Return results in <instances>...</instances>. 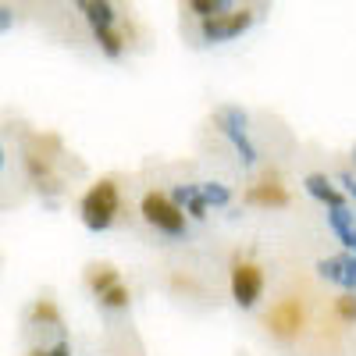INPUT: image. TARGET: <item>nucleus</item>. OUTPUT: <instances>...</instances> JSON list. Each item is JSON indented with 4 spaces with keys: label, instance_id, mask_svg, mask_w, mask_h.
Masks as SVG:
<instances>
[{
    "label": "nucleus",
    "instance_id": "nucleus-1",
    "mask_svg": "<svg viewBox=\"0 0 356 356\" xmlns=\"http://www.w3.org/2000/svg\"><path fill=\"white\" fill-rule=\"evenodd\" d=\"M118 207H122V200H118V186L114 178H100L97 186H89L79 211H82V225L89 232H107L118 218Z\"/></svg>",
    "mask_w": 356,
    "mask_h": 356
},
{
    "label": "nucleus",
    "instance_id": "nucleus-2",
    "mask_svg": "<svg viewBox=\"0 0 356 356\" xmlns=\"http://www.w3.org/2000/svg\"><path fill=\"white\" fill-rule=\"evenodd\" d=\"M139 214H143L146 225H154L164 235H175V239L186 235V211L164 193H146L143 203H139Z\"/></svg>",
    "mask_w": 356,
    "mask_h": 356
},
{
    "label": "nucleus",
    "instance_id": "nucleus-3",
    "mask_svg": "<svg viewBox=\"0 0 356 356\" xmlns=\"http://www.w3.org/2000/svg\"><path fill=\"white\" fill-rule=\"evenodd\" d=\"M214 122H218L221 136L235 146V154H239L243 168H253V164H257V146H253V139H250V118H246V111L228 104V107H221V111L214 114Z\"/></svg>",
    "mask_w": 356,
    "mask_h": 356
},
{
    "label": "nucleus",
    "instance_id": "nucleus-4",
    "mask_svg": "<svg viewBox=\"0 0 356 356\" xmlns=\"http://www.w3.org/2000/svg\"><path fill=\"white\" fill-rule=\"evenodd\" d=\"M253 29V11H221L211 18H200V40L203 43H228Z\"/></svg>",
    "mask_w": 356,
    "mask_h": 356
},
{
    "label": "nucleus",
    "instance_id": "nucleus-5",
    "mask_svg": "<svg viewBox=\"0 0 356 356\" xmlns=\"http://www.w3.org/2000/svg\"><path fill=\"white\" fill-rule=\"evenodd\" d=\"M264 296V271L253 264V260H239L232 267V300L235 307L243 310H253Z\"/></svg>",
    "mask_w": 356,
    "mask_h": 356
},
{
    "label": "nucleus",
    "instance_id": "nucleus-6",
    "mask_svg": "<svg viewBox=\"0 0 356 356\" xmlns=\"http://www.w3.org/2000/svg\"><path fill=\"white\" fill-rule=\"evenodd\" d=\"M300 328H303V307L296 300H282L267 310V332L271 335L292 339V335H300Z\"/></svg>",
    "mask_w": 356,
    "mask_h": 356
},
{
    "label": "nucleus",
    "instance_id": "nucleus-7",
    "mask_svg": "<svg viewBox=\"0 0 356 356\" xmlns=\"http://www.w3.org/2000/svg\"><path fill=\"white\" fill-rule=\"evenodd\" d=\"M317 271L324 282H332L346 292H356V257L353 253H342V257H328L317 264Z\"/></svg>",
    "mask_w": 356,
    "mask_h": 356
},
{
    "label": "nucleus",
    "instance_id": "nucleus-8",
    "mask_svg": "<svg viewBox=\"0 0 356 356\" xmlns=\"http://www.w3.org/2000/svg\"><path fill=\"white\" fill-rule=\"evenodd\" d=\"M171 200L182 207L189 218H196V221H203L207 211H211V203L203 200V189H200V186H175V189H171Z\"/></svg>",
    "mask_w": 356,
    "mask_h": 356
},
{
    "label": "nucleus",
    "instance_id": "nucleus-9",
    "mask_svg": "<svg viewBox=\"0 0 356 356\" xmlns=\"http://www.w3.org/2000/svg\"><path fill=\"white\" fill-rule=\"evenodd\" d=\"M303 186H307V193H310L317 203H324V207H346V196L335 189V182H332L328 175H307Z\"/></svg>",
    "mask_w": 356,
    "mask_h": 356
},
{
    "label": "nucleus",
    "instance_id": "nucleus-10",
    "mask_svg": "<svg viewBox=\"0 0 356 356\" xmlns=\"http://www.w3.org/2000/svg\"><path fill=\"white\" fill-rule=\"evenodd\" d=\"M246 200L257 203V207H289V193L278 186V182H260V186H250L246 189Z\"/></svg>",
    "mask_w": 356,
    "mask_h": 356
},
{
    "label": "nucleus",
    "instance_id": "nucleus-11",
    "mask_svg": "<svg viewBox=\"0 0 356 356\" xmlns=\"http://www.w3.org/2000/svg\"><path fill=\"white\" fill-rule=\"evenodd\" d=\"M328 228L339 235V243H342L346 250H353L356 228H353V214H349V207H328Z\"/></svg>",
    "mask_w": 356,
    "mask_h": 356
},
{
    "label": "nucleus",
    "instance_id": "nucleus-12",
    "mask_svg": "<svg viewBox=\"0 0 356 356\" xmlns=\"http://www.w3.org/2000/svg\"><path fill=\"white\" fill-rule=\"evenodd\" d=\"M82 15H86L89 29H107V25H114V18H118L111 0H86V4H82Z\"/></svg>",
    "mask_w": 356,
    "mask_h": 356
},
{
    "label": "nucleus",
    "instance_id": "nucleus-13",
    "mask_svg": "<svg viewBox=\"0 0 356 356\" xmlns=\"http://www.w3.org/2000/svg\"><path fill=\"white\" fill-rule=\"evenodd\" d=\"M93 40H97L100 54L111 57V61H118V57L125 54V40H122V33H118L114 25H107V29H93Z\"/></svg>",
    "mask_w": 356,
    "mask_h": 356
},
{
    "label": "nucleus",
    "instance_id": "nucleus-14",
    "mask_svg": "<svg viewBox=\"0 0 356 356\" xmlns=\"http://www.w3.org/2000/svg\"><path fill=\"white\" fill-rule=\"evenodd\" d=\"M97 300H100V307H104V310H125L132 296H129V289H125V285H111L107 292H100V296H97Z\"/></svg>",
    "mask_w": 356,
    "mask_h": 356
},
{
    "label": "nucleus",
    "instance_id": "nucleus-15",
    "mask_svg": "<svg viewBox=\"0 0 356 356\" xmlns=\"http://www.w3.org/2000/svg\"><path fill=\"white\" fill-rule=\"evenodd\" d=\"M200 189H203V200L211 207H228L232 203V189L221 186V182H200Z\"/></svg>",
    "mask_w": 356,
    "mask_h": 356
},
{
    "label": "nucleus",
    "instance_id": "nucleus-16",
    "mask_svg": "<svg viewBox=\"0 0 356 356\" xmlns=\"http://www.w3.org/2000/svg\"><path fill=\"white\" fill-rule=\"evenodd\" d=\"M89 285H93V292L100 296V292H107L111 285H118V271H114V267H104V271L93 275V282H89Z\"/></svg>",
    "mask_w": 356,
    "mask_h": 356
},
{
    "label": "nucleus",
    "instance_id": "nucleus-17",
    "mask_svg": "<svg viewBox=\"0 0 356 356\" xmlns=\"http://www.w3.org/2000/svg\"><path fill=\"white\" fill-rule=\"evenodd\" d=\"M335 310H339L342 321H356V296H353V292L339 296V300H335Z\"/></svg>",
    "mask_w": 356,
    "mask_h": 356
},
{
    "label": "nucleus",
    "instance_id": "nucleus-18",
    "mask_svg": "<svg viewBox=\"0 0 356 356\" xmlns=\"http://www.w3.org/2000/svg\"><path fill=\"white\" fill-rule=\"evenodd\" d=\"M189 8H193V15H200V18L221 15V4H218V0H189Z\"/></svg>",
    "mask_w": 356,
    "mask_h": 356
},
{
    "label": "nucleus",
    "instance_id": "nucleus-19",
    "mask_svg": "<svg viewBox=\"0 0 356 356\" xmlns=\"http://www.w3.org/2000/svg\"><path fill=\"white\" fill-rule=\"evenodd\" d=\"M11 25H15V11L4 4L0 8V33H11Z\"/></svg>",
    "mask_w": 356,
    "mask_h": 356
},
{
    "label": "nucleus",
    "instance_id": "nucleus-20",
    "mask_svg": "<svg viewBox=\"0 0 356 356\" xmlns=\"http://www.w3.org/2000/svg\"><path fill=\"white\" fill-rule=\"evenodd\" d=\"M36 321H50V324H57V310H54L50 303H40V307H36Z\"/></svg>",
    "mask_w": 356,
    "mask_h": 356
},
{
    "label": "nucleus",
    "instance_id": "nucleus-21",
    "mask_svg": "<svg viewBox=\"0 0 356 356\" xmlns=\"http://www.w3.org/2000/svg\"><path fill=\"white\" fill-rule=\"evenodd\" d=\"M33 356H72V346H68V342H57L54 349H47V353H33Z\"/></svg>",
    "mask_w": 356,
    "mask_h": 356
},
{
    "label": "nucleus",
    "instance_id": "nucleus-22",
    "mask_svg": "<svg viewBox=\"0 0 356 356\" xmlns=\"http://www.w3.org/2000/svg\"><path fill=\"white\" fill-rule=\"evenodd\" d=\"M339 182H342V186H346V189L356 196V178H353V175H339Z\"/></svg>",
    "mask_w": 356,
    "mask_h": 356
},
{
    "label": "nucleus",
    "instance_id": "nucleus-23",
    "mask_svg": "<svg viewBox=\"0 0 356 356\" xmlns=\"http://www.w3.org/2000/svg\"><path fill=\"white\" fill-rule=\"evenodd\" d=\"M218 4H221V11H232V0H218Z\"/></svg>",
    "mask_w": 356,
    "mask_h": 356
},
{
    "label": "nucleus",
    "instance_id": "nucleus-24",
    "mask_svg": "<svg viewBox=\"0 0 356 356\" xmlns=\"http://www.w3.org/2000/svg\"><path fill=\"white\" fill-rule=\"evenodd\" d=\"M353 164H356V146H353Z\"/></svg>",
    "mask_w": 356,
    "mask_h": 356
},
{
    "label": "nucleus",
    "instance_id": "nucleus-25",
    "mask_svg": "<svg viewBox=\"0 0 356 356\" xmlns=\"http://www.w3.org/2000/svg\"><path fill=\"white\" fill-rule=\"evenodd\" d=\"M75 4H79V8H82V4H86V0H75Z\"/></svg>",
    "mask_w": 356,
    "mask_h": 356
},
{
    "label": "nucleus",
    "instance_id": "nucleus-26",
    "mask_svg": "<svg viewBox=\"0 0 356 356\" xmlns=\"http://www.w3.org/2000/svg\"><path fill=\"white\" fill-rule=\"evenodd\" d=\"M353 253H356V239H353Z\"/></svg>",
    "mask_w": 356,
    "mask_h": 356
}]
</instances>
